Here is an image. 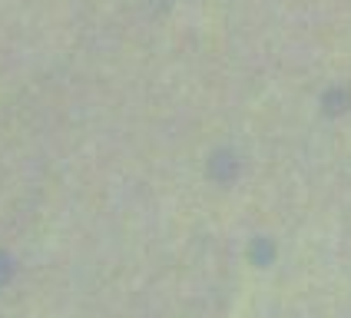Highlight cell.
I'll use <instances>...</instances> for the list:
<instances>
[{"label":"cell","mask_w":351,"mask_h":318,"mask_svg":"<svg viewBox=\"0 0 351 318\" xmlns=\"http://www.w3.org/2000/svg\"><path fill=\"white\" fill-rule=\"evenodd\" d=\"M7 276V262H3V258H0V278Z\"/></svg>","instance_id":"6da1fadb"}]
</instances>
